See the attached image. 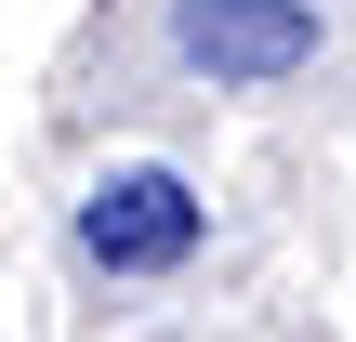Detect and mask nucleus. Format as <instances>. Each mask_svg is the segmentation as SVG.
<instances>
[{
    "mask_svg": "<svg viewBox=\"0 0 356 342\" xmlns=\"http://www.w3.org/2000/svg\"><path fill=\"white\" fill-rule=\"evenodd\" d=\"M330 53L317 0H172V66H198L211 92H277Z\"/></svg>",
    "mask_w": 356,
    "mask_h": 342,
    "instance_id": "nucleus-1",
    "label": "nucleus"
},
{
    "mask_svg": "<svg viewBox=\"0 0 356 342\" xmlns=\"http://www.w3.org/2000/svg\"><path fill=\"white\" fill-rule=\"evenodd\" d=\"M198 237H211V198L185 171H159V158L106 171L79 198V264L92 277H172V264H198Z\"/></svg>",
    "mask_w": 356,
    "mask_h": 342,
    "instance_id": "nucleus-2",
    "label": "nucleus"
}]
</instances>
